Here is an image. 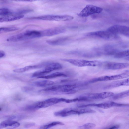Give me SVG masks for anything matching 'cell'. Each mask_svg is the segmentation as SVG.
<instances>
[{"label":"cell","instance_id":"obj_19","mask_svg":"<svg viewBox=\"0 0 129 129\" xmlns=\"http://www.w3.org/2000/svg\"><path fill=\"white\" fill-rule=\"evenodd\" d=\"M129 96V89L114 94L111 98L113 100L121 99Z\"/></svg>","mask_w":129,"mask_h":129},{"label":"cell","instance_id":"obj_10","mask_svg":"<svg viewBox=\"0 0 129 129\" xmlns=\"http://www.w3.org/2000/svg\"><path fill=\"white\" fill-rule=\"evenodd\" d=\"M92 106L106 109L113 107H128L129 106V104L118 103L112 101H108L99 104L93 103Z\"/></svg>","mask_w":129,"mask_h":129},{"label":"cell","instance_id":"obj_11","mask_svg":"<svg viewBox=\"0 0 129 129\" xmlns=\"http://www.w3.org/2000/svg\"><path fill=\"white\" fill-rule=\"evenodd\" d=\"M48 64L44 63L34 65L27 66L22 68L14 69L13 71L17 73H23L31 69L41 68L46 66Z\"/></svg>","mask_w":129,"mask_h":129},{"label":"cell","instance_id":"obj_20","mask_svg":"<svg viewBox=\"0 0 129 129\" xmlns=\"http://www.w3.org/2000/svg\"><path fill=\"white\" fill-rule=\"evenodd\" d=\"M14 14H15V12L9 9L4 8L0 9V16Z\"/></svg>","mask_w":129,"mask_h":129},{"label":"cell","instance_id":"obj_3","mask_svg":"<svg viewBox=\"0 0 129 129\" xmlns=\"http://www.w3.org/2000/svg\"><path fill=\"white\" fill-rule=\"evenodd\" d=\"M31 18L44 20L63 21L72 20L74 17L68 15H48L33 17Z\"/></svg>","mask_w":129,"mask_h":129},{"label":"cell","instance_id":"obj_5","mask_svg":"<svg viewBox=\"0 0 129 129\" xmlns=\"http://www.w3.org/2000/svg\"><path fill=\"white\" fill-rule=\"evenodd\" d=\"M61 65L57 62H54L48 64L43 69L36 71L32 74V77H39L49 73L53 71L61 69Z\"/></svg>","mask_w":129,"mask_h":129},{"label":"cell","instance_id":"obj_26","mask_svg":"<svg viewBox=\"0 0 129 129\" xmlns=\"http://www.w3.org/2000/svg\"><path fill=\"white\" fill-rule=\"evenodd\" d=\"M25 116L21 115H12L6 116V117L7 119L13 120H19L24 118Z\"/></svg>","mask_w":129,"mask_h":129},{"label":"cell","instance_id":"obj_12","mask_svg":"<svg viewBox=\"0 0 129 129\" xmlns=\"http://www.w3.org/2000/svg\"><path fill=\"white\" fill-rule=\"evenodd\" d=\"M122 86H129V78L122 80L113 82L106 86L105 88L106 89L112 88Z\"/></svg>","mask_w":129,"mask_h":129},{"label":"cell","instance_id":"obj_8","mask_svg":"<svg viewBox=\"0 0 129 129\" xmlns=\"http://www.w3.org/2000/svg\"><path fill=\"white\" fill-rule=\"evenodd\" d=\"M107 30L116 34H120L129 37V27L119 25H112Z\"/></svg>","mask_w":129,"mask_h":129},{"label":"cell","instance_id":"obj_35","mask_svg":"<svg viewBox=\"0 0 129 129\" xmlns=\"http://www.w3.org/2000/svg\"><path fill=\"white\" fill-rule=\"evenodd\" d=\"M125 59L127 61H129V56L125 58Z\"/></svg>","mask_w":129,"mask_h":129},{"label":"cell","instance_id":"obj_24","mask_svg":"<svg viewBox=\"0 0 129 129\" xmlns=\"http://www.w3.org/2000/svg\"><path fill=\"white\" fill-rule=\"evenodd\" d=\"M114 93L110 91L104 92L99 93V98L100 99H105L109 97L112 96Z\"/></svg>","mask_w":129,"mask_h":129},{"label":"cell","instance_id":"obj_17","mask_svg":"<svg viewBox=\"0 0 129 129\" xmlns=\"http://www.w3.org/2000/svg\"><path fill=\"white\" fill-rule=\"evenodd\" d=\"M54 82L48 80H42L36 81L33 83V84L37 86L44 87L54 84Z\"/></svg>","mask_w":129,"mask_h":129},{"label":"cell","instance_id":"obj_34","mask_svg":"<svg viewBox=\"0 0 129 129\" xmlns=\"http://www.w3.org/2000/svg\"><path fill=\"white\" fill-rule=\"evenodd\" d=\"M119 126L118 125H115L112 126L109 128L111 129H117L119 128Z\"/></svg>","mask_w":129,"mask_h":129},{"label":"cell","instance_id":"obj_22","mask_svg":"<svg viewBox=\"0 0 129 129\" xmlns=\"http://www.w3.org/2000/svg\"><path fill=\"white\" fill-rule=\"evenodd\" d=\"M58 125H64V124L63 123L59 121H54L46 124L42 125L40 127V128L48 129Z\"/></svg>","mask_w":129,"mask_h":129},{"label":"cell","instance_id":"obj_23","mask_svg":"<svg viewBox=\"0 0 129 129\" xmlns=\"http://www.w3.org/2000/svg\"><path fill=\"white\" fill-rule=\"evenodd\" d=\"M19 28L16 27H3L0 28V33L15 31L19 29Z\"/></svg>","mask_w":129,"mask_h":129},{"label":"cell","instance_id":"obj_13","mask_svg":"<svg viewBox=\"0 0 129 129\" xmlns=\"http://www.w3.org/2000/svg\"><path fill=\"white\" fill-rule=\"evenodd\" d=\"M23 15L14 14L4 16H1L0 22H8L19 19L23 17Z\"/></svg>","mask_w":129,"mask_h":129},{"label":"cell","instance_id":"obj_27","mask_svg":"<svg viewBox=\"0 0 129 129\" xmlns=\"http://www.w3.org/2000/svg\"><path fill=\"white\" fill-rule=\"evenodd\" d=\"M95 111L93 110L89 109H83L78 110V115L89 113H93Z\"/></svg>","mask_w":129,"mask_h":129},{"label":"cell","instance_id":"obj_25","mask_svg":"<svg viewBox=\"0 0 129 129\" xmlns=\"http://www.w3.org/2000/svg\"><path fill=\"white\" fill-rule=\"evenodd\" d=\"M38 109H39L37 106L36 103L27 106L22 109L23 110L28 111H35Z\"/></svg>","mask_w":129,"mask_h":129},{"label":"cell","instance_id":"obj_6","mask_svg":"<svg viewBox=\"0 0 129 129\" xmlns=\"http://www.w3.org/2000/svg\"><path fill=\"white\" fill-rule=\"evenodd\" d=\"M103 11V9L100 7L91 5H88L79 13L77 15L81 17H86L93 14L99 13Z\"/></svg>","mask_w":129,"mask_h":129},{"label":"cell","instance_id":"obj_14","mask_svg":"<svg viewBox=\"0 0 129 129\" xmlns=\"http://www.w3.org/2000/svg\"><path fill=\"white\" fill-rule=\"evenodd\" d=\"M20 125V123L16 121L7 119L2 121L0 123V129L8 127L15 128L19 127Z\"/></svg>","mask_w":129,"mask_h":129},{"label":"cell","instance_id":"obj_32","mask_svg":"<svg viewBox=\"0 0 129 129\" xmlns=\"http://www.w3.org/2000/svg\"><path fill=\"white\" fill-rule=\"evenodd\" d=\"M16 2H32L37 1H42L43 0H10Z\"/></svg>","mask_w":129,"mask_h":129},{"label":"cell","instance_id":"obj_16","mask_svg":"<svg viewBox=\"0 0 129 129\" xmlns=\"http://www.w3.org/2000/svg\"><path fill=\"white\" fill-rule=\"evenodd\" d=\"M129 73H125L111 76H105V81L117 80L128 77Z\"/></svg>","mask_w":129,"mask_h":129},{"label":"cell","instance_id":"obj_1","mask_svg":"<svg viewBox=\"0 0 129 129\" xmlns=\"http://www.w3.org/2000/svg\"><path fill=\"white\" fill-rule=\"evenodd\" d=\"M43 37V30H27L12 36L7 40L9 42H17Z\"/></svg>","mask_w":129,"mask_h":129},{"label":"cell","instance_id":"obj_18","mask_svg":"<svg viewBox=\"0 0 129 129\" xmlns=\"http://www.w3.org/2000/svg\"><path fill=\"white\" fill-rule=\"evenodd\" d=\"M66 76H67V75L63 73L60 72H56L48 75L40 76L38 77V78L49 79L53 78L58 77Z\"/></svg>","mask_w":129,"mask_h":129},{"label":"cell","instance_id":"obj_9","mask_svg":"<svg viewBox=\"0 0 129 129\" xmlns=\"http://www.w3.org/2000/svg\"><path fill=\"white\" fill-rule=\"evenodd\" d=\"M62 102V98H52L36 103L38 108H44Z\"/></svg>","mask_w":129,"mask_h":129},{"label":"cell","instance_id":"obj_29","mask_svg":"<svg viewBox=\"0 0 129 129\" xmlns=\"http://www.w3.org/2000/svg\"><path fill=\"white\" fill-rule=\"evenodd\" d=\"M33 10L29 9H23L15 12V14L23 15L33 11Z\"/></svg>","mask_w":129,"mask_h":129},{"label":"cell","instance_id":"obj_7","mask_svg":"<svg viewBox=\"0 0 129 129\" xmlns=\"http://www.w3.org/2000/svg\"><path fill=\"white\" fill-rule=\"evenodd\" d=\"M100 66L105 69L117 70L126 68L129 67V63L126 62H118L111 61L102 62Z\"/></svg>","mask_w":129,"mask_h":129},{"label":"cell","instance_id":"obj_2","mask_svg":"<svg viewBox=\"0 0 129 129\" xmlns=\"http://www.w3.org/2000/svg\"><path fill=\"white\" fill-rule=\"evenodd\" d=\"M62 60L78 67L100 66L102 62L98 60H88L77 59H63Z\"/></svg>","mask_w":129,"mask_h":129},{"label":"cell","instance_id":"obj_4","mask_svg":"<svg viewBox=\"0 0 129 129\" xmlns=\"http://www.w3.org/2000/svg\"><path fill=\"white\" fill-rule=\"evenodd\" d=\"M86 36L100 38L107 40H113L119 38L118 35L110 32L108 30L99 31L89 32Z\"/></svg>","mask_w":129,"mask_h":129},{"label":"cell","instance_id":"obj_15","mask_svg":"<svg viewBox=\"0 0 129 129\" xmlns=\"http://www.w3.org/2000/svg\"><path fill=\"white\" fill-rule=\"evenodd\" d=\"M69 39L67 37H62L56 39L48 40L47 41V42L51 45H62L66 43Z\"/></svg>","mask_w":129,"mask_h":129},{"label":"cell","instance_id":"obj_21","mask_svg":"<svg viewBox=\"0 0 129 129\" xmlns=\"http://www.w3.org/2000/svg\"><path fill=\"white\" fill-rule=\"evenodd\" d=\"M129 56V49L116 53L114 57L116 58H119Z\"/></svg>","mask_w":129,"mask_h":129},{"label":"cell","instance_id":"obj_33","mask_svg":"<svg viewBox=\"0 0 129 129\" xmlns=\"http://www.w3.org/2000/svg\"><path fill=\"white\" fill-rule=\"evenodd\" d=\"M5 55V53L3 51L1 50L0 51V58H1L4 57Z\"/></svg>","mask_w":129,"mask_h":129},{"label":"cell","instance_id":"obj_30","mask_svg":"<svg viewBox=\"0 0 129 129\" xmlns=\"http://www.w3.org/2000/svg\"><path fill=\"white\" fill-rule=\"evenodd\" d=\"M34 88L31 87L24 86L22 87V90L25 92H28L33 91Z\"/></svg>","mask_w":129,"mask_h":129},{"label":"cell","instance_id":"obj_28","mask_svg":"<svg viewBox=\"0 0 129 129\" xmlns=\"http://www.w3.org/2000/svg\"><path fill=\"white\" fill-rule=\"evenodd\" d=\"M95 125L92 123H88L79 127V128L84 129H90L94 127Z\"/></svg>","mask_w":129,"mask_h":129},{"label":"cell","instance_id":"obj_31","mask_svg":"<svg viewBox=\"0 0 129 129\" xmlns=\"http://www.w3.org/2000/svg\"><path fill=\"white\" fill-rule=\"evenodd\" d=\"M35 124V123H30L25 125L24 127L25 128H28L34 126Z\"/></svg>","mask_w":129,"mask_h":129}]
</instances>
